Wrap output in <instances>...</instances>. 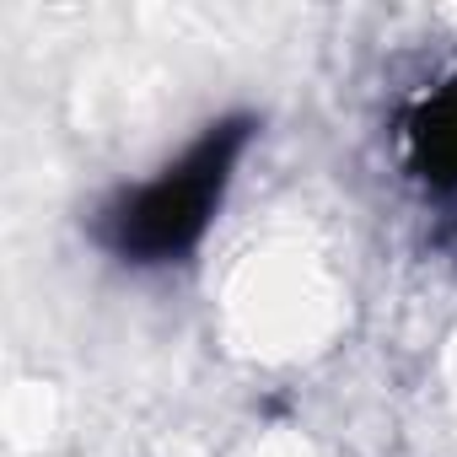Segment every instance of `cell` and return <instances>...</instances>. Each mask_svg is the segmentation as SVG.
Masks as SVG:
<instances>
[{
	"label": "cell",
	"instance_id": "2",
	"mask_svg": "<svg viewBox=\"0 0 457 457\" xmlns=\"http://www.w3.org/2000/svg\"><path fill=\"white\" fill-rule=\"evenodd\" d=\"M398 162L420 194H457V76L436 81L398 113Z\"/></svg>",
	"mask_w": 457,
	"mask_h": 457
},
{
	"label": "cell",
	"instance_id": "1",
	"mask_svg": "<svg viewBox=\"0 0 457 457\" xmlns=\"http://www.w3.org/2000/svg\"><path fill=\"white\" fill-rule=\"evenodd\" d=\"M259 135L253 113H220L210 119L167 167H156L140 183L113 188L92 210V243L124 264V270H172L188 264L215 226L226 188L237 178V162L248 156Z\"/></svg>",
	"mask_w": 457,
	"mask_h": 457
}]
</instances>
